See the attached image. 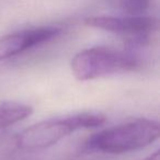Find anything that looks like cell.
Returning <instances> with one entry per match:
<instances>
[{
	"instance_id": "5",
	"label": "cell",
	"mask_w": 160,
	"mask_h": 160,
	"mask_svg": "<svg viewBox=\"0 0 160 160\" xmlns=\"http://www.w3.org/2000/svg\"><path fill=\"white\" fill-rule=\"evenodd\" d=\"M60 33V28L40 27L2 36L0 38V62L19 55L32 47L49 42Z\"/></svg>"
},
{
	"instance_id": "8",
	"label": "cell",
	"mask_w": 160,
	"mask_h": 160,
	"mask_svg": "<svg viewBox=\"0 0 160 160\" xmlns=\"http://www.w3.org/2000/svg\"><path fill=\"white\" fill-rule=\"evenodd\" d=\"M139 160H160V158H159V150H156L153 153H151V155L147 156V157L142 158V159H139Z\"/></svg>"
},
{
	"instance_id": "6",
	"label": "cell",
	"mask_w": 160,
	"mask_h": 160,
	"mask_svg": "<svg viewBox=\"0 0 160 160\" xmlns=\"http://www.w3.org/2000/svg\"><path fill=\"white\" fill-rule=\"evenodd\" d=\"M33 113L32 107L20 102L0 103V131L21 122Z\"/></svg>"
},
{
	"instance_id": "3",
	"label": "cell",
	"mask_w": 160,
	"mask_h": 160,
	"mask_svg": "<svg viewBox=\"0 0 160 160\" xmlns=\"http://www.w3.org/2000/svg\"><path fill=\"white\" fill-rule=\"evenodd\" d=\"M70 67L76 79L88 81L135 71L139 67V60L129 52L99 46L77 53L71 59Z\"/></svg>"
},
{
	"instance_id": "1",
	"label": "cell",
	"mask_w": 160,
	"mask_h": 160,
	"mask_svg": "<svg viewBox=\"0 0 160 160\" xmlns=\"http://www.w3.org/2000/svg\"><path fill=\"white\" fill-rule=\"evenodd\" d=\"M105 122L107 118L103 114L94 112H83L66 118H49L31 125L19 133L16 144L21 150H40L57 144L73 132L100 127Z\"/></svg>"
},
{
	"instance_id": "2",
	"label": "cell",
	"mask_w": 160,
	"mask_h": 160,
	"mask_svg": "<svg viewBox=\"0 0 160 160\" xmlns=\"http://www.w3.org/2000/svg\"><path fill=\"white\" fill-rule=\"evenodd\" d=\"M160 135L158 122L137 118L93 134L86 142L88 149L103 153L121 155L149 146Z\"/></svg>"
},
{
	"instance_id": "4",
	"label": "cell",
	"mask_w": 160,
	"mask_h": 160,
	"mask_svg": "<svg viewBox=\"0 0 160 160\" xmlns=\"http://www.w3.org/2000/svg\"><path fill=\"white\" fill-rule=\"evenodd\" d=\"M85 23L90 28L125 35L131 45L146 44L150 34L158 28L156 19L145 16H96L87 18Z\"/></svg>"
},
{
	"instance_id": "7",
	"label": "cell",
	"mask_w": 160,
	"mask_h": 160,
	"mask_svg": "<svg viewBox=\"0 0 160 160\" xmlns=\"http://www.w3.org/2000/svg\"><path fill=\"white\" fill-rule=\"evenodd\" d=\"M121 9L128 16H142L150 6V0H120Z\"/></svg>"
}]
</instances>
